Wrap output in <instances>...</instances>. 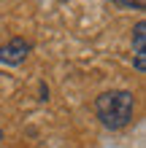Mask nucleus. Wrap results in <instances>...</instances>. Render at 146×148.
<instances>
[{"mask_svg":"<svg viewBox=\"0 0 146 148\" xmlns=\"http://www.w3.org/2000/svg\"><path fill=\"white\" fill-rule=\"evenodd\" d=\"M116 3H119V5H125V8H138V11H141L146 0H116Z\"/></svg>","mask_w":146,"mask_h":148,"instance_id":"nucleus-4","label":"nucleus"},{"mask_svg":"<svg viewBox=\"0 0 146 148\" xmlns=\"http://www.w3.org/2000/svg\"><path fill=\"white\" fill-rule=\"evenodd\" d=\"M143 43H146V22H138L135 30H133V51H135V70L138 73L146 70V49H143Z\"/></svg>","mask_w":146,"mask_h":148,"instance_id":"nucleus-3","label":"nucleus"},{"mask_svg":"<svg viewBox=\"0 0 146 148\" xmlns=\"http://www.w3.org/2000/svg\"><path fill=\"white\" fill-rule=\"evenodd\" d=\"M33 51V43L24 40V38H14L8 40L6 46H0V62L3 65H22L27 54Z\"/></svg>","mask_w":146,"mask_h":148,"instance_id":"nucleus-2","label":"nucleus"},{"mask_svg":"<svg viewBox=\"0 0 146 148\" xmlns=\"http://www.w3.org/2000/svg\"><path fill=\"white\" fill-rule=\"evenodd\" d=\"M0 140H3V129H0Z\"/></svg>","mask_w":146,"mask_h":148,"instance_id":"nucleus-5","label":"nucleus"},{"mask_svg":"<svg viewBox=\"0 0 146 148\" xmlns=\"http://www.w3.org/2000/svg\"><path fill=\"white\" fill-rule=\"evenodd\" d=\"M133 110H135V100H133V92H127V89L103 92L95 100V113H98L100 124L108 129L127 127L133 121Z\"/></svg>","mask_w":146,"mask_h":148,"instance_id":"nucleus-1","label":"nucleus"}]
</instances>
